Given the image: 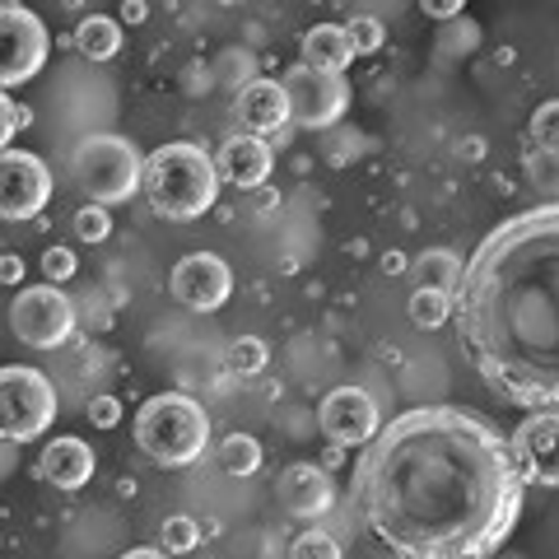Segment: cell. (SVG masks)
<instances>
[{"label":"cell","mask_w":559,"mask_h":559,"mask_svg":"<svg viewBox=\"0 0 559 559\" xmlns=\"http://www.w3.org/2000/svg\"><path fill=\"white\" fill-rule=\"evenodd\" d=\"M349 489L396 559H489L522 513L509 439L462 406H415L382 425Z\"/></svg>","instance_id":"1"},{"label":"cell","mask_w":559,"mask_h":559,"mask_svg":"<svg viewBox=\"0 0 559 559\" xmlns=\"http://www.w3.org/2000/svg\"><path fill=\"white\" fill-rule=\"evenodd\" d=\"M462 349L499 401L555 411L559 396V210L503 219L452 285Z\"/></svg>","instance_id":"2"},{"label":"cell","mask_w":559,"mask_h":559,"mask_svg":"<svg viewBox=\"0 0 559 559\" xmlns=\"http://www.w3.org/2000/svg\"><path fill=\"white\" fill-rule=\"evenodd\" d=\"M140 191L150 197L154 215L164 219H201L219 197L215 159L191 145V140H168L140 168Z\"/></svg>","instance_id":"3"},{"label":"cell","mask_w":559,"mask_h":559,"mask_svg":"<svg viewBox=\"0 0 559 559\" xmlns=\"http://www.w3.org/2000/svg\"><path fill=\"white\" fill-rule=\"evenodd\" d=\"M135 448L154 466H191L210 448V415L187 392H154L135 411Z\"/></svg>","instance_id":"4"},{"label":"cell","mask_w":559,"mask_h":559,"mask_svg":"<svg viewBox=\"0 0 559 559\" xmlns=\"http://www.w3.org/2000/svg\"><path fill=\"white\" fill-rule=\"evenodd\" d=\"M140 150L131 145L127 135H112V131H98V135H84L75 150H70V178L75 187L90 197L94 205H121L140 191Z\"/></svg>","instance_id":"5"},{"label":"cell","mask_w":559,"mask_h":559,"mask_svg":"<svg viewBox=\"0 0 559 559\" xmlns=\"http://www.w3.org/2000/svg\"><path fill=\"white\" fill-rule=\"evenodd\" d=\"M57 419V388L43 369L28 364H5L0 369V439L33 443L43 439Z\"/></svg>","instance_id":"6"},{"label":"cell","mask_w":559,"mask_h":559,"mask_svg":"<svg viewBox=\"0 0 559 559\" xmlns=\"http://www.w3.org/2000/svg\"><path fill=\"white\" fill-rule=\"evenodd\" d=\"M10 331L33 349H57L75 336V304L57 285H28L10 299Z\"/></svg>","instance_id":"7"},{"label":"cell","mask_w":559,"mask_h":559,"mask_svg":"<svg viewBox=\"0 0 559 559\" xmlns=\"http://www.w3.org/2000/svg\"><path fill=\"white\" fill-rule=\"evenodd\" d=\"M280 90L289 98V121L304 131H322L336 127V121L349 112V80L345 75H318L308 66H289L280 75Z\"/></svg>","instance_id":"8"},{"label":"cell","mask_w":559,"mask_h":559,"mask_svg":"<svg viewBox=\"0 0 559 559\" xmlns=\"http://www.w3.org/2000/svg\"><path fill=\"white\" fill-rule=\"evenodd\" d=\"M47 24L24 5H0V94L28 84L47 66Z\"/></svg>","instance_id":"9"},{"label":"cell","mask_w":559,"mask_h":559,"mask_svg":"<svg viewBox=\"0 0 559 559\" xmlns=\"http://www.w3.org/2000/svg\"><path fill=\"white\" fill-rule=\"evenodd\" d=\"M51 201V168L28 150H0V219H38Z\"/></svg>","instance_id":"10"},{"label":"cell","mask_w":559,"mask_h":559,"mask_svg":"<svg viewBox=\"0 0 559 559\" xmlns=\"http://www.w3.org/2000/svg\"><path fill=\"white\" fill-rule=\"evenodd\" d=\"M168 294L191 312H215V308L229 304L234 271H229V261L215 257V252H191V257H182L178 266H173Z\"/></svg>","instance_id":"11"},{"label":"cell","mask_w":559,"mask_h":559,"mask_svg":"<svg viewBox=\"0 0 559 559\" xmlns=\"http://www.w3.org/2000/svg\"><path fill=\"white\" fill-rule=\"evenodd\" d=\"M555 433H559L555 411H532V415L513 429L509 452H513V466H518L522 485H540V489H555V485H559Z\"/></svg>","instance_id":"12"},{"label":"cell","mask_w":559,"mask_h":559,"mask_svg":"<svg viewBox=\"0 0 559 559\" xmlns=\"http://www.w3.org/2000/svg\"><path fill=\"white\" fill-rule=\"evenodd\" d=\"M318 419H322V433L336 448H364L382 429V415L364 388H331Z\"/></svg>","instance_id":"13"},{"label":"cell","mask_w":559,"mask_h":559,"mask_svg":"<svg viewBox=\"0 0 559 559\" xmlns=\"http://www.w3.org/2000/svg\"><path fill=\"white\" fill-rule=\"evenodd\" d=\"M275 499H280V509H285L289 518L312 522V518L331 513V503H336V485H331V476H326L322 466H312V462H294V466L280 471V480H275Z\"/></svg>","instance_id":"14"},{"label":"cell","mask_w":559,"mask_h":559,"mask_svg":"<svg viewBox=\"0 0 559 559\" xmlns=\"http://www.w3.org/2000/svg\"><path fill=\"white\" fill-rule=\"evenodd\" d=\"M271 168H275V145L271 140H261V135H229L219 145L215 154V173H219V182H229V187H242V191H257L261 182L271 178Z\"/></svg>","instance_id":"15"},{"label":"cell","mask_w":559,"mask_h":559,"mask_svg":"<svg viewBox=\"0 0 559 559\" xmlns=\"http://www.w3.org/2000/svg\"><path fill=\"white\" fill-rule=\"evenodd\" d=\"M234 117L248 127V135H280L289 127V98L280 90V80H252L242 84V94L234 98Z\"/></svg>","instance_id":"16"},{"label":"cell","mask_w":559,"mask_h":559,"mask_svg":"<svg viewBox=\"0 0 559 559\" xmlns=\"http://www.w3.org/2000/svg\"><path fill=\"white\" fill-rule=\"evenodd\" d=\"M94 466H98L94 448L84 443V439H75V433H61V439H51L43 448L38 476L47 485H57V489H84V485L94 480Z\"/></svg>","instance_id":"17"},{"label":"cell","mask_w":559,"mask_h":559,"mask_svg":"<svg viewBox=\"0 0 559 559\" xmlns=\"http://www.w3.org/2000/svg\"><path fill=\"white\" fill-rule=\"evenodd\" d=\"M299 47H304V61L299 66L318 70V75H345L349 61H355V51H349L341 24H312L304 38H299Z\"/></svg>","instance_id":"18"},{"label":"cell","mask_w":559,"mask_h":559,"mask_svg":"<svg viewBox=\"0 0 559 559\" xmlns=\"http://www.w3.org/2000/svg\"><path fill=\"white\" fill-rule=\"evenodd\" d=\"M70 43H75L90 61H112L121 51V24L108 20V14H90V20L75 28V38H70Z\"/></svg>","instance_id":"19"},{"label":"cell","mask_w":559,"mask_h":559,"mask_svg":"<svg viewBox=\"0 0 559 559\" xmlns=\"http://www.w3.org/2000/svg\"><path fill=\"white\" fill-rule=\"evenodd\" d=\"M415 275H419V289H439V294H452V285H457L462 275V261L452 257L448 248H433L415 261Z\"/></svg>","instance_id":"20"},{"label":"cell","mask_w":559,"mask_h":559,"mask_svg":"<svg viewBox=\"0 0 559 559\" xmlns=\"http://www.w3.org/2000/svg\"><path fill=\"white\" fill-rule=\"evenodd\" d=\"M219 466L229 471V476H257L261 471V443L252 433H229L219 448Z\"/></svg>","instance_id":"21"},{"label":"cell","mask_w":559,"mask_h":559,"mask_svg":"<svg viewBox=\"0 0 559 559\" xmlns=\"http://www.w3.org/2000/svg\"><path fill=\"white\" fill-rule=\"evenodd\" d=\"M411 322L419 331H433L452 322V294H439V289H415L411 294Z\"/></svg>","instance_id":"22"},{"label":"cell","mask_w":559,"mask_h":559,"mask_svg":"<svg viewBox=\"0 0 559 559\" xmlns=\"http://www.w3.org/2000/svg\"><path fill=\"white\" fill-rule=\"evenodd\" d=\"M197 546H201V522H197V518H187V513L164 518V527H159V550L187 555V550H197Z\"/></svg>","instance_id":"23"},{"label":"cell","mask_w":559,"mask_h":559,"mask_svg":"<svg viewBox=\"0 0 559 559\" xmlns=\"http://www.w3.org/2000/svg\"><path fill=\"white\" fill-rule=\"evenodd\" d=\"M345 28V43L355 57H373V51H382V43H388V28H382V20H373V14H355Z\"/></svg>","instance_id":"24"},{"label":"cell","mask_w":559,"mask_h":559,"mask_svg":"<svg viewBox=\"0 0 559 559\" xmlns=\"http://www.w3.org/2000/svg\"><path fill=\"white\" fill-rule=\"evenodd\" d=\"M266 359H271V349H266V341H257V336H242V341H234L229 345V373H238V378H257V373H266Z\"/></svg>","instance_id":"25"},{"label":"cell","mask_w":559,"mask_h":559,"mask_svg":"<svg viewBox=\"0 0 559 559\" xmlns=\"http://www.w3.org/2000/svg\"><path fill=\"white\" fill-rule=\"evenodd\" d=\"M555 121H559V103L546 98L540 108L532 112V127H527V150H540V154H555Z\"/></svg>","instance_id":"26"},{"label":"cell","mask_w":559,"mask_h":559,"mask_svg":"<svg viewBox=\"0 0 559 559\" xmlns=\"http://www.w3.org/2000/svg\"><path fill=\"white\" fill-rule=\"evenodd\" d=\"M289 559H341V546H336V536H326L322 527H308L289 546Z\"/></svg>","instance_id":"27"},{"label":"cell","mask_w":559,"mask_h":559,"mask_svg":"<svg viewBox=\"0 0 559 559\" xmlns=\"http://www.w3.org/2000/svg\"><path fill=\"white\" fill-rule=\"evenodd\" d=\"M75 234L84 238V242H103L112 234V219H108V210L103 205H84L80 215H75Z\"/></svg>","instance_id":"28"},{"label":"cell","mask_w":559,"mask_h":559,"mask_svg":"<svg viewBox=\"0 0 559 559\" xmlns=\"http://www.w3.org/2000/svg\"><path fill=\"white\" fill-rule=\"evenodd\" d=\"M28 121H33V117H28V108H20V103H14L10 94H0V150H5L10 140L28 127Z\"/></svg>","instance_id":"29"},{"label":"cell","mask_w":559,"mask_h":559,"mask_svg":"<svg viewBox=\"0 0 559 559\" xmlns=\"http://www.w3.org/2000/svg\"><path fill=\"white\" fill-rule=\"evenodd\" d=\"M43 271H47V285H61V280H70L80 271V261H75V252H70V248H47Z\"/></svg>","instance_id":"30"},{"label":"cell","mask_w":559,"mask_h":559,"mask_svg":"<svg viewBox=\"0 0 559 559\" xmlns=\"http://www.w3.org/2000/svg\"><path fill=\"white\" fill-rule=\"evenodd\" d=\"M90 419H94V429H117V425H121V401L108 396V392L94 396V401H90Z\"/></svg>","instance_id":"31"},{"label":"cell","mask_w":559,"mask_h":559,"mask_svg":"<svg viewBox=\"0 0 559 559\" xmlns=\"http://www.w3.org/2000/svg\"><path fill=\"white\" fill-rule=\"evenodd\" d=\"M527 173L536 187H555V154H540V150H527Z\"/></svg>","instance_id":"32"},{"label":"cell","mask_w":559,"mask_h":559,"mask_svg":"<svg viewBox=\"0 0 559 559\" xmlns=\"http://www.w3.org/2000/svg\"><path fill=\"white\" fill-rule=\"evenodd\" d=\"M20 280H24V261L14 257V252H5V257H0V285L20 289Z\"/></svg>","instance_id":"33"},{"label":"cell","mask_w":559,"mask_h":559,"mask_svg":"<svg viewBox=\"0 0 559 559\" xmlns=\"http://www.w3.org/2000/svg\"><path fill=\"white\" fill-rule=\"evenodd\" d=\"M425 14H429V20H457L462 5H457V0H425Z\"/></svg>","instance_id":"34"},{"label":"cell","mask_w":559,"mask_h":559,"mask_svg":"<svg viewBox=\"0 0 559 559\" xmlns=\"http://www.w3.org/2000/svg\"><path fill=\"white\" fill-rule=\"evenodd\" d=\"M145 5H140V0H127V5H121V24H140V20H145Z\"/></svg>","instance_id":"35"},{"label":"cell","mask_w":559,"mask_h":559,"mask_svg":"<svg viewBox=\"0 0 559 559\" xmlns=\"http://www.w3.org/2000/svg\"><path fill=\"white\" fill-rule=\"evenodd\" d=\"M121 559H173L168 550H159V546H135V550H127Z\"/></svg>","instance_id":"36"},{"label":"cell","mask_w":559,"mask_h":559,"mask_svg":"<svg viewBox=\"0 0 559 559\" xmlns=\"http://www.w3.org/2000/svg\"><path fill=\"white\" fill-rule=\"evenodd\" d=\"M406 266H411V261L401 257V252H388V257H382V271H388V275H401Z\"/></svg>","instance_id":"37"}]
</instances>
